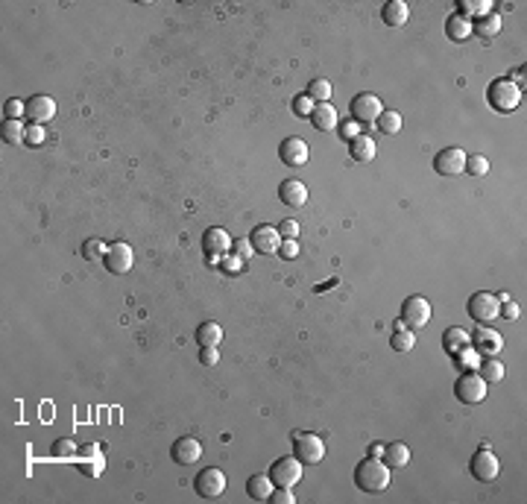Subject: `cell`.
Segmentation results:
<instances>
[{"label": "cell", "instance_id": "cell-20", "mask_svg": "<svg viewBox=\"0 0 527 504\" xmlns=\"http://www.w3.org/2000/svg\"><path fill=\"white\" fill-rule=\"evenodd\" d=\"M279 200L290 208H302L307 203V188L302 179H284V182L279 185Z\"/></svg>", "mask_w": 527, "mask_h": 504}, {"label": "cell", "instance_id": "cell-31", "mask_svg": "<svg viewBox=\"0 0 527 504\" xmlns=\"http://www.w3.org/2000/svg\"><path fill=\"white\" fill-rule=\"evenodd\" d=\"M493 12V0H460V15L463 18H483Z\"/></svg>", "mask_w": 527, "mask_h": 504}, {"label": "cell", "instance_id": "cell-18", "mask_svg": "<svg viewBox=\"0 0 527 504\" xmlns=\"http://www.w3.org/2000/svg\"><path fill=\"white\" fill-rule=\"evenodd\" d=\"M307 156L311 153H307V144L302 138H284L281 147H279V158L290 168H302L307 161Z\"/></svg>", "mask_w": 527, "mask_h": 504}, {"label": "cell", "instance_id": "cell-44", "mask_svg": "<svg viewBox=\"0 0 527 504\" xmlns=\"http://www.w3.org/2000/svg\"><path fill=\"white\" fill-rule=\"evenodd\" d=\"M269 501L272 504H293L296 498H293V493H290L287 487H276V490H272V496H269Z\"/></svg>", "mask_w": 527, "mask_h": 504}, {"label": "cell", "instance_id": "cell-12", "mask_svg": "<svg viewBox=\"0 0 527 504\" xmlns=\"http://www.w3.org/2000/svg\"><path fill=\"white\" fill-rule=\"evenodd\" d=\"M381 112H384V106H381V100L375 94H357L352 100V120L355 123H375L381 118Z\"/></svg>", "mask_w": 527, "mask_h": 504}, {"label": "cell", "instance_id": "cell-41", "mask_svg": "<svg viewBox=\"0 0 527 504\" xmlns=\"http://www.w3.org/2000/svg\"><path fill=\"white\" fill-rule=\"evenodd\" d=\"M217 361H220V346H199V364L217 367Z\"/></svg>", "mask_w": 527, "mask_h": 504}, {"label": "cell", "instance_id": "cell-7", "mask_svg": "<svg viewBox=\"0 0 527 504\" xmlns=\"http://www.w3.org/2000/svg\"><path fill=\"white\" fill-rule=\"evenodd\" d=\"M193 490H196V496H203V498H220L226 493L223 470H217V466H205V470L193 478Z\"/></svg>", "mask_w": 527, "mask_h": 504}, {"label": "cell", "instance_id": "cell-10", "mask_svg": "<svg viewBox=\"0 0 527 504\" xmlns=\"http://www.w3.org/2000/svg\"><path fill=\"white\" fill-rule=\"evenodd\" d=\"M469 470H471V475H475L478 481L489 484V481H495V478H498V472H501V460H498L493 452H489V448L481 446V452H475V458H471V463H469Z\"/></svg>", "mask_w": 527, "mask_h": 504}, {"label": "cell", "instance_id": "cell-45", "mask_svg": "<svg viewBox=\"0 0 527 504\" xmlns=\"http://www.w3.org/2000/svg\"><path fill=\"white\" fill-rule=\"evenodd\" d=\"M279 235L281 238H299V223L296 220H281L279 223Z\"/></svg>", "mask_w": 527, "mask_h": 504}, {"label": "cell", "instance_id": "cell-37", "mask_svg": "<svg viewBox=\"0 0 527 504\" xmlns=\"http://www.w3.org/2000/svg\"><path fill=\"white\" fill-rule=\"evenodd\" d=\"M77 455H80V446H77L74 440L62 437V440L53 443V458H62V460H68V458H77Z\"/></svg>", "mask_w": 527, "mask_h": 504}, {"label": "cell", "instance_id": "cell-23", "mask_svg": "<svg viewBox=\"0 0 527 504\" xmlns=\"http://www.w3.org/2000/svg\"><path fill=\"white\" fill-rule=\"evenodd\" d=\"M272 490H276V484H272V478L264 475V472L252 475V478L246 481V496H249L252 501H269Z\"/></svg>", "mask_w": 527, "mask_h": 504}, {"label": "cell", "instance_id": "cell-15", "mask_svg": "<svg viewBox=\"0 0 527 504\" xmlns=\"http://www.w3.org/2000/svg\"><path fill=\"white\" fill-rule=\"evenodd\" d=\"M170 458L179 466H191V463H196L199 458H203V443H199L196 437H179L170 446Z\"/></svg>", "mask_w": 527, "mask_h": 504}, {"label": "cell", "instance_id": "cell-9", "mask_svg": "<svg viewBox=\"0 0 527 504\" xmlns=\"http://www.w3.org/2000/svg\"><path fill=\"white\" fill-rule=\"evenodd\" d=\"M293 446H296V458L302 463H322L325 458V443L317 437V434H302V431H296L293 434Z\"/></svg>", "mask_w": 527, "mask_h": 504}, {"label": "cell", "instance_id": "cell-32", "mask_svg": "<svg viewBox=\"0 0 527 504\" xmlns=\"http://www.w3.org/2000/svg\"><path fill=\"white\" fill-rule=\"evenodd\" d=\"M375 123H378V130L384 132V135H398V132H402V126H405L402 115H398V112H390V109L381 112V118H378Z\"/></svg>", "mask_w": 527, "mask_h": 504}, {"label": "cell", "instance_id": "cell-3", "mask_svg": "<svg viewBox=\"0 0 527 504\" xmlns=\"http://www.w3.org/2000/svg\"><path fill=\"white\" fill-rule=\"evenodd\" d=\"M466 311H469V317L475 320V322H481V326H489V322H495V320H498V314H501V302H498L495 294L481 291V294H471V296H469Z\"/></svg>", "mask_w": 527, "mask_h": 504}, {"label": "cell", "instance_id": "cell-13", "mask_svg": "<svg viewBox=\"0 0 527 504\" xmlns=\"http://www.w3.org/2000/svg\"><path fill=\"white\" fill-rule=\"evenodd\" d=\"M433 170L440 176H457L466 170V153L460 147H445L433 158Z\"/></svg>", "mask_w": 527, "mask_h": 504}, {"label": "cell", "instance_id": "cell-35", "mask_svg": "<svg viewBox=\"0 0 527 504\" xmlns=\"http://www.w3.org/2000/svg\"><path fill=\"white\" fill-rule=\"evenodd\" d=\"M483 382H501L504 378V364L498 361V358H486V361L481 364V372H478Z\"/></svg>", "mask_w": 527, "mask_h": 504}, {"label": "cell", "instance_id": "cell-11", "mask_svg": "<svg viewBox=\"0 0 527 504\" xmlns=\"http://www.w3.org/2000/svg\"><path fill=\"white\" fill-rule=\"evenodd\" d=\"M469 344H471V349H475L478 355L495 358V355L504 349V337H501L495 329H489V326H478V329H475V337H469Z\"/></svg>", "mask_w": 527, "mask_h": 504}, {"label": "cell", "instance_id": "cell-42", "mask_svg": "<svg viewBox=\"0 0 527 504\" xmlns=\"http://www.w3.org/2000/svg\"><path fill=\"white\" fill-rule=\"evenodd\" d=\"M279 256L287 258V261L299 258V244H296V238H281V244H279Z\"/></svg>", "mask_w": 527, "mask_h": 504}, {"label": "cell", "instance_id": "cell-6", "mask_svg": "<svg viewBox=\"0 0 527 504\" xmlns=\"http://www.w3.org/2000/svg\"><path fill=\"white\" fill-rule=\"evenodd\" d=\"M103 264H106V270H108L112 276H123V273H129V270H132V264H135V252H132L129 244H123V241L108 244L106 256H103Z\"/></svg>", "mask_w": 527, "mask_h": 504}, {"label": "cell", "instance_id": "cell-29", "mask_svg": "<svg viewBox=\"0 0 527 504\" xmlns=\"http://www.w3.org/2000/svg\"><path fill=\"white\" fill-rule=\"evenodd\" d=\"M352 144V158L355 161H372L375 158V141L369 138V135H357L355 141H349Z\"/></svg>", "mask_w": 527, "mask_h": 504}, {"label": "cell", "instance_id": "cell-43", "mask_svg": "<svg viewBox=\"0 0 527 504\" xmlns=\"http://www.w3.org/2000/svg\"><path fill=\"white\" fill-rule=\"evenodd\" d=\"M314 100L311 97H307V94H299L296 100H293V112L299 115V118H311V112H314Z\"/></svg>", "mask_w": 527, "mask_h": 504}, {"label": "cell", "instance_id": "cell-25", "mask_svg": "<svg viewBox=\"0 0 527 504\" xmlns=\"http://www.w3.org/2000/svg\"><path fill=\"white\" fill-rule=\"evenodd\" d=\"M469 337H471V334H469L466 329H457V326H454V329H445V332H443V349H445L451 358L460 355L466 346H471Z\"/></svg>", "mask_w": 527, "mask_h": 504}, {"label": "cell", "instance_id": "cell-1", "mask_svg": "<svg viewBox=\"0 0 527 504\" xmlns=\"http://www.w3.org/2000/svg\"><path fill=\"white\" fill-rule=\"evenodd\" d=\"M355 484L363 493H384L390 487V466L381 458H367L357 463L355 470Z\"/></svg>", "mask_w": 527, "mask_h": 504}, {"label": "cell", "instance_id": "cell-22", "mask_svg": "<svg viewBox=\"0 0 527 504\" xmlns=\"http://www.w3.org/2000/svg\"><path fill=\"white\" fill-rule=\"evenodd\" d=\"M501 27H504V21H501V15H495V12H489V15L475 18V21H471V32H475L478 39H483V42L498 39Z\"/></svg>", "mask_w": 527, "mask_h": 504}, {"label": "cell", "instance_id": "cell-48", "mask_svg": "<svg viewBox=\"0 0 527 504\" xmlns=\"http://www.w3.org/2000/svg\"><path fill=\"white\" fill-rule=\"evenodd\" d=\"M249 256H255L252 244H249V241H238V258H249Z\"/></svg>", "mask_w": 527, "mask_h": 504}, {"label": "cell", "instance_id": "cell-50", "mask_svg": "<svg viewBox=\"0 0 527 504\" xmlns=\"http://www.w3.org/2000/svg\"><path fill=\"white\" fill-rule=\"evenodd\" d=\"M226 267H229V270H238V267H241V258H238V256L229 258V264H226Z\"/></svg>", "mask_w": 527, "mask_h": 504}, {"label": "cell", "instance_id": "cell-30", "mask_svg": "<svg viewBox=\"0 0 527 504\" xmlns=\"http://www.w3.org/2000/svg\"><path fill=\"white\" fill-rule=\"evenodd\" d=\"M0 135H4L6 144H27V126H24L21 120H9V118H4Z\"/></svg>", "mask_w": 527, "mask_h": 504}, {"label": "cell", "instance_id": "cell-28", "mask_svg": "<svg viewBox=\"0 0 527 504\" xmlns=\"http://www.w3.org/2000/svg\"><path fill=\"white\" fill-rule=\"evenodd\" d=\"M220 340H223V329L217 326V322H211V320L196 329V344L199 346H220Z\"/></svg>", "mask_w": 527, "mask_h": 504}, {"label": "cell", "instance_id": "cell-33", "mask_svg": "<svg viewBox=\"0 0 527 504\" xmlns=\"http://www.w3.org/2000/svg\"><path fill=\"white\" fill-rule=\"evenodd\" d=\"M307 97H311L314 103H329L331 100V94H334V88H331V82L329 80H314L311 85H307V92H305Z\"/></svg>", "mask_w": 527, "mask_h": 504}, {"label": "cell", "instance_id": "cell-14", "mask_svg": "<svg viewBox=\"0 0 527 504\" xmlns=\"http://www.w3.org/2000/svg\"><path fill=\"white\" fill-rule=\"evenodd\" d=\"M229 249H231V238L226 229L211 226L203 232V252L208 258H223V256H229Z\"/></svg>", "mask_w": 527, "mask_h": 504}, {"label": "cell", "instance_id": "cell-4", "mask_svg": "<svg viewBox=\"0 0 527 504\" xmlns=\"http://www.w3.org/2000/svg\"><path fill=\"white\" fill-rule=\"evenodd\" d=\"M302 472H305V463L293 455V458H279L276 463L269 466V478H272V484H276V487H296V484L302 481Z\"/></svg>", "mask_w": 527, "mask_h": 504}, {"label": "cell", "instance_id": "cell-34", "mask_svg": "<svg viewBox=\"0 0 527 504\" xmlns=\"http://www.w3.org/2000/svg\"><path fill=\"white\" fill-rule=\"evenodd\" d=\"M390 346L395 352H410L416 346V337H413V329H395L393 337H390Z\"/></svg>", "mask_w": 527, "mask_h": 504}, {"label": "cell", "instance_id": "cell-2", "mask_svg": "<svg viewBox=\"0 0 527 504\" xmlns=\"http://www.w3.org/2000/svg\"><path fill=\"white\" fill-rule=\"evenodd\" d=\"M486 103L493 106L495 112H513L521 103V88L510 80H495L486 88Z\"/></svg>", "mask_w": 527, "mask_h": 504}, {"label": "cell", "instance_id": "cell-49", "mask_svg": "<svg viewBox=\"0 0 527 504\" xmlns=\"http://www.w3.org/2000/svg\"><path fill=\"white\" fill-rule=\"evenodd\" d=\"M369 455H372V458H381V455H384V446L372 443V446H369Z\"/></svg>", "mask_w": 527, "mask_h": 504}, {"label": "cell", "instance_id": "cell-19", "mask_svg": "<svg viewBox=\"0 0 527 504\" xmlns=\"http://www.w3.org/2000/svg\"><path fill=\"white\" fill-rule=\"evenodd\" d=\"M53 115H56V100L53 97H47V94H35V97H30V103H27V118H30V123H47Z\"/></svg>", "mask_w": 527, "mask_h": 504}, {"label": "cell", "instance_id": "cell-46", "mask_svg": "<svg viewBox=\"0 0 527 504\" xmlns=\"http://www.w3.org/2000/svg\"><path fill=\"white\" fill-rule=\"evenodd\" d=\"M340 135L346 138V141H355L357 135H360V130H357V123L355 120H349V123H340Z\"/></svg>", "mask_w": 527, "mask_h": 504}, {"label": "cell", "instance_id": "cell-38", "mask_svg": "<svg viewBox=\"0 0 527 504\" xmlns=\"http://www.w3.org/2000/svg\"><path fill=\"white\" fill-rule=\"evenodd\" d=\"M466 170L471 176H486L489 173V158L486 156H466Z\"/></svg>", "mask_w": 527, "mask_h": 504}, {"label": "cell", "instance_id": "cell-40", "mask_svg": "<svg viewBox=\"0 0 527 504\" xmlns=\"http://www.w3.org/2000/svg\"><path fill=\"white\" fill-rule=\"evenodd\" d=\"M44 141H47L44 126H42V123H30V126H27V144H30V147H42Z\"/></svg>", "mask_w": 527, "mask_h": 504}, {"label": "cell", "instance_id": "cell-16", "mask_svg": "<svg viewBox=\"0 0 527 504\" xmlns=\"http://www.w3.org/2000/svg\"><path fill=\"white\" fill-rule=\"evenodd\" d=\"M74 460H77V466H80V470H82L88 478H97V475L106 470V460H103V455H100V446H97V443L80 446V455H77Z\"/></svg>", "mask_w": 527, "mask_h": 504}, {"label": "cell", "instance_id": "cell-27", "mask_svg": "<svg viewBox=\"0 0 527 504\" xmlns=\"http://www.w3.org/2000/svg\"><path fill=\"white\" fill-rule=\"evenodd\" d=\"M445 35H448L451 42H466L469 35H471V21H469V18H463L460 12L451 15L448 21H445Z\"/></svg>", "mask_w": 527, "mask_h": 504}, {"label": "cell", "instance_id": "cell-36", "mask_svg": "<svg viewBox=\"0 0 527 504\" xmlns=\"http://www.w3.org/2000/svg\"><path fill=\"white\" fill-rule=\"evenodd\" d=\"M106 249H108V244H103L100 238H88V241L82 244L80 252H82V258H85V261H100V258L106 256Z\"/></svg>", "mask_w": 527, "mask_h": 504}, {"label": "cell", "instance_id": "cell-47", "mask_svg": "<svg viewBox=\"0 0 527 504\" xmlns=\"http://www.w3.org/2000/svg\"><path fill=\"white\" fill-rule=\"evenodd\" d=\"M501 314L507 317V320H519V305L510 299V302H501Z\"/></svg>", "mask_w": 527, "mask_h": 504}, {"label": "cell", "instance_id": "cell-39", "mask_svg": "<svg viewBox=\"0 0 527 504\" xmlns=\"http://www.w3.org/2000/svg\"><path fill=\"white\" fill-rule=\"evenodd\" d=\"M24 115H27V103H21V100H6V103H4V118L21 120Z\"/></svg>", "mask_w": 527, "mask_h": 504}, {"label": "cell", "instance_id": "cell-26", "mask_svg": "<svg viewBox=\"0 0 527 504\" xmlns=\"http://www.w3.org/2000/svg\"><path fill=\"white\" fill-rule=\"evenodd\" d=\"M381 458H384V463L390 466V470H393V466H395V470H405V466L410 463V448L405 443H387Z\"/></svg>", "mask_w": 527, "mask_h": 504}, {"label": "cell", "instance_id": "cell-8", "mask_svg": "<svg viewBox=\"0 0 527 504\" xmlns=\"http://www.w3.org/2000/svg\"><path fill=\"white\" fill-rule=\"evenodd\" d=\"M402 322L407 329H425L431 322V302L425 296H407L402 305Z\"/></svg>", "mask_w": 527, "mask_h": 504}, {"label": "cell", "instance_id": "cell-24", "mask_svg": "<svg viewBox=\"0 0 527 504\" xmlns=\"http://www.w3.org/2000/svg\"><path fill=\"white\" fill-rule=\"evenodd\" d=\"M381 18H384L387 27H405L410 18V6L405 0H390V4H384V9H381Z\"/></svg>", "mask_w": 527, "mask_h": 504}, {"label": "cell", "instance_id": "cell-21", "mask_svg": "<svg viewBox=\"0 0 527 504\" xmlns=\"http://www.w3.org/2000/svg\"><path fill=\"white\" fill-rule=\"evenodd\" d=\"M311 123L317 126L319 132H334V126H340L337 109H334L331 103H317L314 112H311Z\"/></svg>", "mask_w": 527, "mask_h": 504}, {"label": "cell", "instance_id": "cell-5", "mask_svg": "<svg viewBox=\"0 0 527 504\" xmlns=\"http://www.w3.org/2000/svg\"><path fill=\"white\" fill-rule=\"evenodd\" d=\"M454 396H457L463 405H478L486 399V382L478 372H463L457 382H454Z\"/></svg>", "mask_w": 527, "mask_h": 504}, {"label": "cell", "instance_id": "cell-17", "mask_svg": "<svg viewBox=\"0 0 527 504\" xmlns=\"http://www.w3.org/2000/svg\"><path fill=\"white\" fill-rule=\"evenodd\" d=\"M249 244L255 252H264V256H269V252H279V244H281V235H279V229H272V226H255L252 229V235H249Z\"/></svg>", "mask_w": 527, "mask_h": 504}]
</instances>
